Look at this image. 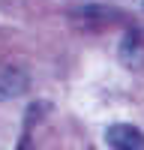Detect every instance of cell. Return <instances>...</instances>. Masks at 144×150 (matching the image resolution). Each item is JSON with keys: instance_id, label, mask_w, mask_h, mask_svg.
<instances>
[{"instance_id": "6da1fadb", "label": "cell", "mask_w": 144, "mask_h": 150, "mask_svg": "<svg viewBox=\"0 0 144 150\" xmlns=\"http://www.w3.org/2000/svg\"><path fill=\"white\" fill-rule=\"evenodd\" d=\"M105 144L111 150H144V132L132 123H114L105 129Z\"/></svg>"}, {"instance_id": "7a4b0ae2", "label": "cell", "mask_w": 144, "mask_h": 150, "mask_svg": "<svg viewBox=\"0 0 144 150\" xmlns=\"http://www.w3.org/2000/svg\"><path fill=\"white\" fill-rule=\"evenodd\" d=\"M117 54H120V60H123V66L141 69V66H144V36H141L138 30H129L123 39H120Z\"/></svg>"}, {"instance_id": "3957f363", "label": "cell", "mask_w": 144, "mask_h": 150, "mask_svg": "<svg viewBox=\"0 0 144 150\" xmlns=\"http://www.w3.org/2000/svg\"><path fill=\"white\" fill-rule=\"evenodd\" d=\"M27 75H24L18 66H0V96L12 99V96H21L27 90Z\"/></svg>"}, {"instance_id": "277c9868", "label": "cell", "mask_w": 144, "mask_h": 150, "mask_svg": "<svg viewBox=\"0 0 144 150\" xmlns=\"http://www.w3.org/2000/svg\"><path fill=\"white\" fill-rule=\"evenodd\" d=\"M15 150H33V141H30V135H24V138L18 141V147Z\"/></svg>"}]
</instances>
